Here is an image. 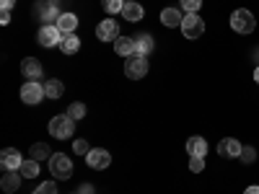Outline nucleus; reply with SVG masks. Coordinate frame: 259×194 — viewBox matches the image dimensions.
I'll return each mask as SVG.
<instances>
[{"label":"nucleus","mask_w":259,"mask_h":194,"mask_svg":"<svg viewBox=\"0 0 259 194\" xmlns=\"http://www.w3.org/2000/svg\"><path fill=\"white\" fill-rule=\"evenodd\" d=\"M34 16L41 21V24H57L60 13V0H36L34 3Z\"/></svg>","instance_id":"obj_1"},{"label":"nucleus","mask_w":259,"mask_h":194,"mask_svg":"<svg viewBox=\"0 0 259 194\" xmlns=\"http://www.w3.org/2000/svg\"><path fill=\"white\" fill-rule=\"evenodd\" d=\"M73 132H75V122L68 114H57L50 119V135L55 140H70Z\"/></svg>","instance_id":"obj_2"},{"label":"nucleus","mask_w":259,"mask_h":194,"mask_svg":"<svg viewBox=\"0 0 259 194\" xmlns=\"http://www.w3.org/2000/svg\"><path fill=\"white\" fill-rule=\"evenodd\" d=\"M231 29H233L236 34H251V31L256 29V18H254V13L246 11V8L233 11V13H231Z\"/></svg>","instance_id":"obj_3"},{"label":"nucleus","mask_w":259,"mask_h":194,"mask_svg":"<svg viewBox=\"0 0 259 194\" xmlns=\"http://www.w3.org/2000/svg\"><path fill=\"white\" fill-rule=\"evenodd\" d=\"M124 75L127 78H133V80H140V78H145L148 75V57L145 55H130L127 60H124Z\"/></svg>","instance_id":"obj_4"},{"label":"nucleus","mask_w":259,"mask_h":194,"mask_svg":"<svg viewBox=\"0 0 259 194\" xmlns=\"http://www.w3.org/2000/svg\"><path fill=\"white\" fill-rule=\"evenodd\" d=\"M41 99H47V91H45V85H41L39 80H26L24 85H21V101H24V104L34 106Z\"/></svg>","instance_id":"obj_5"},{"label":"nucleus","mask_w":259,"mask_h":194,"mask_svg":"<svg viewBox=\"0 0 259 194\" xmlns=\"http://www.w3.org/2000/svg\"><path fill=\"white\" fill-rule=\"evenodd\" d=\"M50 174L55 179H70L73 176V161L65 156V153H57L50 158Z\"/></svg>","instance_id":"obj_6"},{"label":"nucleus","mask_w":259,"mask_h":194,"mask_svg":"<svg viewBox=\"0 0 259 194\" xmlns=\"http://www.w3.org/2000/svg\"><path fill=\"white\" fill-rule=\"evenodd\" d=\"M62 39H65V34L57 29V24L41 26L39 34H36V41H39L41 47H60V44H62Z\"/></svg>","instance_id":"obj_7"},{"label":"nucleus","mask_w":259,"mask_h":194,"mask_svg":"<svg viewBox=\"0 0 259 194\" xmlns=\"http://www.w3.org/2000/svg\"><path fill=\"white\" fill-rule=\"evenodd\" d=\"M182 34L187 39H197L205 34V21L197 16V13H187L184 21H182Z\"/></svg>","instance_id":"obj_8"},{"label":"nucleus","mask_w":259,"mask_h":194,"mask_svg":"<svg viewBox=\"0 0 259 194\" xmlns=\"http://www.w3.org/2000/svg\"><path fill=\"white\" fill-rule=\"evenodd\" d=\"M96 36H99V41H117V39L122 36L117 21H114V18H104L101 24L96 26Z\"/></svg>","instance_id":"obj_9"},{"label":"nucleus","mask_w":259,"mask_h":194,"mask_svg":"<svg viewBox=\"0 0 259 194\" xmlns=\"http://www.w3.org/2000/svg\"><path fill=\"white\" fill-rule=\"evenodd\" d=\"M85 163H89L94 171H104V168H109V163H112V153L104 150V148H96V150H91V153L85 156Z\"/></svg>","instance_id":"obj_10"},{"label":"nucleus","mask_w":259,"mask_h":194,"mask_svg":"<svg viewBox=\"0 0 259 194\" xmlns=\"http://www.w3.org/2000/svg\"><path fill=\"white\" fill-rule=\"evenodd\" d=\"M21 163H24V156H21L16 148H6L3 153H0V166L6 171H18Z\"/></svg>","instance_id":"obj_11"},{"label":"nucleus","mask_w":259,"mask_h":194,"mask_svg":"<svg viewBox=\"0 0 259 194\" xmlns=\"http://www.w3.org/2000/svg\"><path fill=\"white\" fill-rule=\"evenodd\" d=\"M241 142L236 140V137H223L221 142H218V153L223 156V158H239L241 156Z\"/></svg>","instance_id":"obj_12"},{"label":"nucleus","mask_w":259,"mask_h":194,"mask_svg":"<svg viewBox=\"0 0 259 194\" xmlns=\"http://www.w3.org/2000/svg\"><path fill=\"white\" fill-rule=\"evenodd\" d=\"M41 73H45V68H41V62L36 57H26L24 62H21V75L29 78V80H39Z\"/></svg>","instance_id":"obj_13"},{"label":"nucleus","mask_w":259,"mask_h":194,"mask_svg":"<svg viewBox=\"0 0 259 194\" xmlns=\"http://www.w3.org/2000/svg\"><path fill=\"white\" fill-rule=\"evenodd\" d=\"M187 153H189V158H205L207 156V140L200 137V135L189 137L187 140Z\"/></svg>","instance_id":"obj_14"},{"label":"nucleus","mask_w":259,"mask_h":194,"mask_svg":"<svg viewBox=\"0 0 259 194\" xmlns=\"http://www.w3.org/2000/svg\"><path fill=\"white\" fill-rule=\"evenodd\" d=\"M21 181H24V176H21V171H6L3 179H0V189H3L6 194H13V191L21 186Z\"/></svg>","instance_id":"obj_15"},{"label":"nucleus","mask_w":259,"mask_h":194,"mask_svg":"<svg viewBox=\"0 0 259 194\" xmlns=\"http://www.w3.org/2000/svg\"><path fill=\"white\" fill-rule=\"evenodd\" d=\"M182 21H184V16H182L179 8H163V11H161V24L168 26V29L182 26Z\"/></svg>","instance_id":"obj_16"},{"label":"nucleus","mask_w":259,"mask_h":194,"mask_svg":"<svg viewBox=\"0 0 259 194\" xmlns=\"http://www.w3.org/2000/svg\"><path fill=\"white\" fill-rule=\"evenodd\" d=\"M156 50V41H153V36H150V34H138L135 36V52L138 55H150V52H153Z\"/></svg>","instance_id":"obj_17"},{"label":"nucleus","mask_w":259,"mask_h":194,"mask_svg":"<svg viewBox=\"0 0 259 194\" xmlns=\"http://www.w3.org/2000/svg\"><path fill=\"white\" fill-rule=\"evenodd\" d=\"M57 29H60L62 34H73V31L78 29V16H75V13H62V16L57 18Z\"/></svg>","instance_id":"obj_18"},{"label":"nucleus","mask_w":259,"mask_h":194,"mask_svg":"<svg viewBox=\"0 0 259 194\" xmlns=\"http://www.w3.org/2000/svg\"><path fill=\"white\" fill-rule=\"evenodd\" d=\"M114 52L119 57H130V55H135V39H130V36H119L114 41Z\"/></svg>","instance_id":"obj_19"},{"label":"nucleus","mask_w":259,"mask_h":194,"mask_svg":"<svg viewBox=\"0 0 259 194\" xmlns=\"http://www.w3.org/2000/svg\"><path fill=\"white\" fill-rule=\"evenodd\" d=\"M122 16H124L127 21H133V24H135V21H140V18L145 16V11H143V6H140V3H135V0H133V3H124Z\"/></svg>","instance_id":"obj_20"},{"label":"nucleus","mask_w":259,"mask_h":194,"mask_svg":"<svg viewBox=\"0 0 259 194\" xmlns=\"http://www.w3.org/2000/svg\"><path fill=\"white\" fill-rule=\"evenodd\" d=\"M21 176H24V179H36L39 176V161H34V158H24V163H21Z\"/></svg>","instance_id":"obj_21"},{"label":"nucleus","mask_w":259,"mask_h":194,"mask_svg":"<svg viewBox=\"0 0 259 194\" xmlns=\"http://www.w3.org/2000/svg\"><path fill=\"white\" fill-rule=\"evenodd\" d=\"M60 50H62L65 55H75V52L80 50V39H78L75 34H65L62 44H60Z\"/></svg>","instance_id":"obj_22"},{"label":"nucleus","mask_w":259,"mask_h":194,"mask_svg":"<svg viewBox=\"0 0 259 194\" xmlns=\"http://www.w3.org/2000/svg\"><path fill=\"white\" fill-rule=\"evenodd\" d=\"M29 158H34V161H50L52 153H50V148H47L45 142H36V145H31V150H29Z\"/></svg>","instance_id":"obj_23"},{"label":"nucleus","mask_w":259,"mask_h":194,"mask_svg":"<svg viewBox=\"0 0 259 194\" xmlns=\"http://www.w3.org/2000/svg\"><path fill=\"white\" fill-rule=\"evenodd\" d=\"M45 91H47V99H60V96L65 93V85H62L57 78H52V80L45 83Z\"/></svg>","instance_id":"obj_24"},{"label":"nucleus","mask_w":259,"mask_h":194,"mask_svg":"<svg viewBox=\"0 0 259 194\" xmlns=\"http://www.w3.org/2000/svg\"><path fill=\"white\" fill-rule=\"evenodd\" d=\"M101 8L109 13V16H114V13H122V8H124V0H101Z\"/></svg>","instance_id":"obj_25"},{"label":"nucleus","mask_w":259,"mask_h":194,"mask_svg":"<svg viewBox=\"0 0 259 194\" xmlns=\"http://www.w3.org/2000/svg\"><path fill=\"white\" fill-rule=\"evenodd\" d=\"M65 114H68L73 122H78V119H83V117H85V106H83L80 101H75V104H70V106H68V112H65Z\"/></svg>","instance_id":"obj_26"},{"label":"nucleus","mask_w":259,"mask_h":194,"mask_svg":"<svg viewBox=\"0 0 259 194\" xmlns=\"http://www.w3.org/2000/svg\"><path fill=\"white\" fill-rule=\"evenodd\" d=\"M31 194H57V184L55 181H41Z\"/></svg>","instance_id":"obj_27"},{"label":"nucleus","mask_w":259,"mask_h":194,"mask_svg":"<svg viewBox=\"0 0 259 194\" xmlns=\"http://www.w3.org/2000/svg\"><path fill=\"white\" fill-rule=\"evenodd\" d=\"M202 8V0H182V11L187 13H197Z\"/></svg>","instance_id":"obj_28"},{"label":"nucleus","mask_w":259,"mask_h":194,"mask_svg":"<svg viewBox=\"0 0 259 194\" xmlns=\"http://www.w3.org/2000/svg\"><path fill=\"white\" fill-rule=\"evenodd\" d=\"M73 150H75L78 156H89V153H91L89 142H85V140H80V137H78V140H73Z\"/></svg>","instance_id":"obj_29"},{"label":"nucleus","mask_w":259,"mask_h":194,"mask_svg":"<svg viewBox=\"0 0 259 194\" xmlns=\"http://www.w3.org/2000/svg\"><path fill=\"white\" fill-rule=\"evenodd\" d=\"M244 163H254L256 161V150L251 148V145H244V150H241V156H239Z\"/></svg>","instance_id":"obj_30"},{"label":"nucleus","mask_w":259,"mask_h":194,"mask_svg":"<svg viewBox=\"0 0 259 194\" xmlns=\"http://www.w3.org/2000/svg\"><path fill=\"white\" fill-rule=\"evenodd\" d=\"M202 168H205V158H189V171L192 174H200Z\"/></svg>","instance_id":"obj_31"},{"label":"nucleus","mask_w":259,"mask_h":194,"mask_svg":"<svg viewBox=\"0 0 259 194\" xmlns=\"http://www.w3.org/2000/svg\"><path fill=\"white\" fill-rule=\"evenodd\" d=\"M0 24H3V26L11 24V11H0Z\"/></svg>","instance_id":"obj_32"},{"label":"nucleus","mask_w":259,"mask_h":194,"mask_svg":"<svg viewBox=\"0 0 259 194\" xmlns=\"http://www.w3.org/2000/svg\"><path fill=\"white\" fill-rule=\"evenodd\" d=\"M13 6H16V0H0V8L3 11H13Z\"/></svg>","instance_id":"obj_33"},{"label":"nucleus","mask_w":259,"mask_h":194,"mask_svg":"<svg viewBox=\"0 0 259 194\" xmlns=\"http://www.w3.org/2000/svg\"><path fill=\"white\" fill-rule=\"evenodd\" d=\"M78 194H94V186L91 184H80L78 186Z\"/></svg>","instance_id":"obj_34"},{"label":"nucleus","mask_w":259,"mask_h":194,"mask_svg":"<svg viewBox=\"0 0 259 194\" xmlns=\"http://www.w3.org/2000/svg\"><path fill=\"white\" fill-rule=\"evenodd\" d=\"M244 194H259V186H249V189H246Z\"/></svg>","instance_id":"obj_35"},{"label":"nucleus","mask_w":259,"mask_h":194,"mask_svg":"<svg viewBox=\"0 0 259 194\" xmlns=\"http://www.w3.org/2000/svg\"><path fill=\"white\" fill-rule=\"evenodd\" d=\"M254 80L259 83V65H256V70H254Z\"/></svg>","instance_id":"obj_36"},{"label":"nucleus","mask_w":259,"mask_h":194,"mask_svg":"<svg viewBox=\"0 0 259 194\" xmlns=\"http://www.w3.org/2000/svg\"><path fill=\"white\" fill-rule=\"evenodd\" d=\"M124 3H133V0H124Z\"/></svg>","instance_id":"obj_37"},{"label":"nucleus","mask_w":259,"mask_h":194,"mask_svg":"<svg viewBox=\"0 0 259 194\" xmlns=\"http://www.w3.org/2000/svg\"><path fill=\"white\" fill-rule=\"evenodd\" d=\"M73 194H78V191H73Z\"/></svg>","instance_id":"obj_38"}]
</instances>
